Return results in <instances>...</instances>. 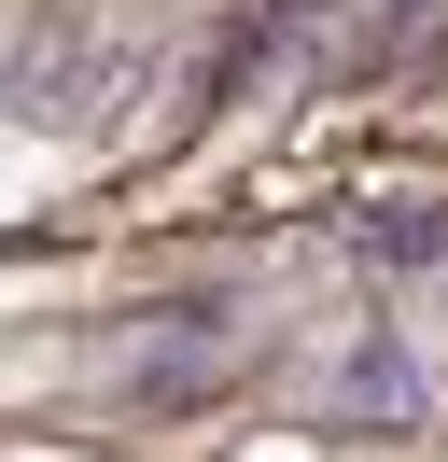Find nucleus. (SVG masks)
Masks as SVG:
<instances>
[{"mask_svg":"<svg viewBox=\"0 0 448 462\" xmlns=\"http://www.w3.org/2000/svg\"><path fill=\"white\" fill-rule=\"evenodd\" d=\"M322 420L336 434H420V420H434V365H420L392 322H364V337L322 365Z\"/></svg>","mask_w":448,"mask_h":462,"instance_id":"nucleus-1","label":"nucleus"},{"mask_svg":"<svg viewBox=\"0 0 448 462\" xmlns=\"http://www.w3.org/2000/svg\"><path fill=\"white\" fill-rule=\"evenodd\" d=\"M14 98L56 126V141H98V126L140 98V42H70V57H56V70H28Z\"/></svg>","mask_w":448,"mask_h":462,"instance_id":"nucleus-2","label":"nucleus"},{"mask_svg":"<svg viewBox=\"0 0 448 462\" xmlns=\"http://www.w3.org/2000/svg\"><path fill=\"white\" fill-rule=\"evenodd\" d=\"M350 238H364V266H392V281H448V197H378Z\"/></svg>","mask_w":448,"mask_h":462,"instance_id":"nucleus-3","label":"nucleus"},{"mask_svg":"<svg viewBox=\"0 0 448 462\" xmlns=\"http://www.w3.org/2000/svg\"><path fill=\"white\" fill-rule=\"evenodd\" d=\"M14 85H28V57H0V98H14Z\"/></svg>","mask_w":448,"mask_h":462,"instance_id":"nucleus-4","label":"nucleus"}]
</instances>
